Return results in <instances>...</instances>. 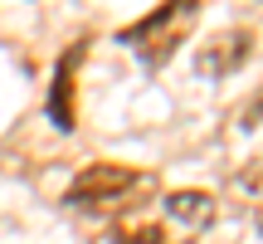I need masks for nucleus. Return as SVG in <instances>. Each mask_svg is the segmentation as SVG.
Here are the masks:
<instances>
[{"label":"nucleus","instance_id":"1","mask_svg":"<svg viewBox=\"0 0 263 244\" xmlns=\"http://www.w3.org/2000/svg\"><path fill=\"white\" fill-rule=\"evenodd\" d=\"M200 5H205V0H166V5L151 10L141 25H132V29H127L122 44H127V49H137L146 64H166V59L190 39Z\"/></svg>","mask_w":263,"mask_h":244},{"label":"nucleus","instance_id":"4","mask_svg":"<svg viewBox=\"0 0 263 244\" xmlns=\"http://www.w3.org/2000/svg\"><path fill=\"white\" fill-rule=\"evenodd\" d=\"M166 215L176 220V225H185V230H205V225H215L219 205H215L210 190H171L166 196Z\"/></svg>","mask_w":263,"mask_h":244},{"label":"nucleus","instance_id":"5","mask_svg":"<svg viewBox=\"0 0 263 244\" xmlns=\"http://www.w3.org/2000/svg\"><path fill=\"white\" fill-rule=\"evenodd\" d=\"M234 186L244 190V196H263V161H254L244 176H234Z\"/></svg>","mask_w":263,"mask_h":244},{"label":"nucleus","instance_id":"3","mask_svg":"<svg viewBox=\"0 0 263 244\" xmlns=\"http://www.w3.org/2000/svg\"><path fill=\"white\" fill-rule=\"evenodd\" d=\"M249 44H254V39H249L244 29L210 34L205 44H200V54H195V68H200L205 78H224V74H234V68L249 59Z\"/></svg>","mask_w":263,"mask_h":244},{"label":"nucleus","instance_id":"2","mask_svg":"<svg viewBox=\"0 0 263 244\" xmlns=\"http://www.w3.org/2000/svg\"><path fill=\"white\" fill-rule=\"evenodd\" d=\"M137 181H141V171L112 166V161H98V166H88V171H78V176H73V190H68V196L83 200V205H98V200H122L127 190H137Z\"/></svg>","mask_w":263,"mask_h":244}]
</instances>
